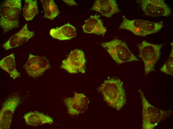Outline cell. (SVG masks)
Instances as JSON below:
<instances>
[{
  "instance_id": "obj_19",
  "label": "cell",
  "mask_w": 173,
  "mask_h": 129,
  "mask_svg": "<svg viewBox=\"0 0 173 129\" xmlns=\"http://www.w3.org/2000/svg\"><path fill=\"white\" fill-rule=\"evenodd\" d=\"M38 7L36 0H25L23 9V15L27 21L32 20L38 13Z\"/></svg>"
},
{
  "instance_id": "obj_12",
  "label": "cell",
  "mask_w": 173,
  "mask_h": 129,
  "mask_svg": "<svg viewBox=\"0 0 173 129\" xmlns=\"http://www.w3.org/2000/svg\"><path fill=\"white\" fill-rule=\"evenodd\" d=\"M34 35L35 32L29 30L27 24H26L19 31L11 37L2 47L5 51L18 47L28 41Z\"/></svg>"
},
{
  "instance_id": "obj_9",
  "label": "cell",
  "mask_w": 173,
  "mask_h": 129,
  "mask_svg": "<svg viewBox=\"0 0 173 129\" xmlns=\"http://www.w3.org/2000/svg\"><path fill=\"white\" fill-rule=\"evenodd\" d=\"M86 62L84 52L76 49L71 51L67 58L62 61L60 68L71 73H84Z\"/></svg>"
},
{
  "instance_id": "obj_17",
  "label": "cell",
  "mask_w": 173,
  "mask_h": 129,
  "mask_svg": "<svg viewBox=\"0 0 173 129\" xmlns=\"http://www.w3.org/2000/svg\"><path fill=\"white\" fill-rule=\"evenodd\" d=\"M0 67L9 73L13 79L21 77L20 73L16 68L15 57L13 53L3 58L0 61Z\"/></svg>"
},
{
  "instance_id": "obj_1",
  "label": "cell",
  "mask_w": 173,
  "mask_h": 129,
  "mask_svg": "<svg viewBox=\"0 0 173 129\" xmlns=\"http://www.w3.org/2000/svg\"><path fill=\"white\" fill-rule=\"evenodd\" d=\"M123 85L120 79L113 78L105 81L98 89L108 104L118 110L121 109L126 102Z\"/></svg>"
},
{
  "instance_id": "obj_20",
  "label": "cell",
  "mask_w": 173,
  "mask_h": 129,
  "mask_svg": "<svg viewBox=\"0 0 173 129\" xmlns=\"http://www.w3.org/2000/svg\"><path fill=\"white\" fill-rule=\"evenodd\" d=\"M172 49L170 55L163 65L160 69V71L167 74L173 76V43H171Z\"/></svg>"
},
{
  "instance_id": "obj_6",
  "label": "cell",
  "mask_w": 173,
  "mask_h": 129,
  "mask_svg": "<svg viewBox=\"0 0 173 129\" xmlns=\"http://www.w3.org/2000/svg\"><path fill=\"white\" fill-rule=\"evenodd\" d=\"M164 44H154L145 40L137 44L138 56L144 63L145 76L155 70L156 64L160 58L161 49Z\"/></svg>"
},
{
  "instance_id": "obj_21",
  "label": "cell",
  "mask_w": 173,
  "mask_h": 129,
  "mask_svg": "<svg viewBox=\"0 0 173 129\" xmlns=\"http://www.w3.org/2000/svg\"><path fill=\"white\" fill-rule=\"evenodd\" d=\"M67 4L70 5H77L75 2L73 0H63Z\"/></svg>"
},
{
  "instance_id": "obj_14",
  "label": "cell",
  "mask_w": 173,
  "mask_h": 129,
  "mask_svg": "<svg viewBox=\"0 0 173 129\" xmlns=\"http://www.w3.org/2000/svg\"><path fill=\"white\" fill-rule=\"evenodd\" d=\"M85 22L82 28L85 33L101 35L105 34L107 31L99 15H91Z\"/></svg>"
},
{
  "instance_id": "obj_2",
  "label": "cell",
  "mask_w": 173,
  "mask_h": 129,
  "mask_svg": "<svg viewBox=\"0 0 173 129\" xmlns=\"http://www.w3.org/2000/svg\"><path fill=\"white\" fill-rule=\"evenodd\" d=\"M22 9L21 0H6L0 7V25L4 33L18 27Z\"/></svg>"
},
{
  "instance_id": "obj_10",
  "label": "cell",
  "mask_w": 173,
  "mask_h": 129,
  "mask_svg": "<svg viewBox=\"0 0 173 129\" xmlns=\"http://www.w3.org/2000/svg\"><path fill=\"white\" fill-rule=\"evenodd\" d=\"M20 102L18 96H12L4 102L0 112V129H9L11 123L13 114Z\"/></svg>"
},
{
  "instance_id": "obj_7",
  "label": "cell",
  "mask_w": 173,
  "mask_h": 129,
  "mask_svg": "<svg viewBox=\"0 0 173 129\" xmlns=\"http://www.w3.org/2000/svg\"><path fill=\"white\" fill-rule=\"evenodd\" d=\"M136 2L144 14L152 17H168L172 14L171 8L163 0H139Z\"/></svg>"
},
{
  "instance_id": "obj_11",
  "label": "cell",
  "mask_w": 173,
  "mask_h": 129,
  "mask_svg": "<svg viewBox=\"0 0 173 129\" xmlns=\"http://www.w3.org/2000/svg\"><path fill=\"white\" fill-rule=\"evenodd\" d=\"M64 102L68 113L71 115H75L84 112L87 108L89 101L84 94L75 92L73 97L64 98Z\"/></svg>"
},
{
  "instance_id": "obj_8",
  "label": "cell",
  "mask_w": 173,
  "mask_h": 129,
  "mask_svg": "<svg viewBox=\"0 0 173 129\" xmlns=\"http://www.w3.org/2000/svg\"><path fill=\"white\" fill-rule=\"evenodd\" d=\"M23 67L29 76L35 78L41 76L51 66L46 57L35 56L29 53L27 61Z\"/></svg>"
},
{
  "instance_id": "obj_16",
  "label": "cell",
  "mask_w": 173,
  "mask_h": 129,
  "mask_svg": "<svg viewBox=\"0 0 173 129\" xmlns=\"http://www.w3.org/2000/svg\"><path fill=\"white\" fill-rule=\"evenodd\" d=\"M26 124L29 126L36 127L46 124H52L53 119L50 116L38 111L29 112L23 117Z\"/></svg>"
},
{
  "instance_id": "obj_18",
  "label": "cell",
  "mask_w": 173,
  "mask_h": 129,
  "mask_svg": "<svg viewBox=\"0 0 173 129\" xmlns=\"http://www.w3.org/2000/svg\"><path fill=\"white\" fill-rule=\"evenodd\" d=\"M44 13V17L52 20L59 13L58 6L53 0H41Z\"/></svg>"
},
{
  "instance_id": "obj_3",
  "label": "cell",
  "mask_w": 173,
  "mask_h": 129,
  "mask_svg": "<svg viewBox=\"0 0 173 129\" xmlns=\"http://www.w3.org/2000/svg\"><path fill=\"white\" fill-rule=\"evenodd\" d=\"M138 91L142 105V128L153 129L161 121L170 116L172 113V111H164L155 107L148 102L141 90L139 89Z\"/></svg>"
},
{
  "instance_id": "obj_13",
  "label": "cell",
  "mask_w": 173,
  "mask_h": 129,
  "mask_svg": "<svg viewBox=\"0 0 173 129\" xmlns=\"http://www.w3.org/2000/svg\"><path fill=\"white\" fill-rule=\"evenodd\" d=\"M90 10L98 12L107 18L121 11L115 0H96Z\"/></svg>"
},
{
  "instance_id": "obj_5",
  "label": "cell",
  "mask_w": 173,
  "mask_h": 129,
  "mask_svg": "<svg viewBox=\"0 0 173 129\" xmlns=\"http://www.w3.org/2000/svg\"><path fill=\"white\" fill-rule=\"evenodd\" d=\"M117 63L140 60L131 51L126 43L117 39L102 43L101 44Z\"/></svg>"
},
{
  "instance_id": "obj_4",
  "label": "cell",
  "mask_w": 173,
  "mask_h": 129,
  "mask_svg": "<svg viewBox=\"0 0 173 129\" xmlns=\"http://www.w3.org/2000/svg\"><path fill=\"white\" fill-rule=\"evenodd\" d=\"M122 17L119 28L129 31L136 35L145 36L158 32L164 27L162 21L156 22L141 19L130 20L124 15Z\"/></svg>"
},
{
  "instance_id": "obj_15",
  "label": "cell",
  "mask_w": 173,
  "mask_h": 129,
  "mask_svg": "<svg viewBox=\"0 0 173 129\" xmlns=\"http://www.w3.org/2000/svg\"><path fill=\"white\" fill-rule=\"evenodd\" d=\"M74 27L69 23L60 27L51 29L49 34L52 38L60 40H68L76 35Z\"/></svg>"
}]
</instances>
